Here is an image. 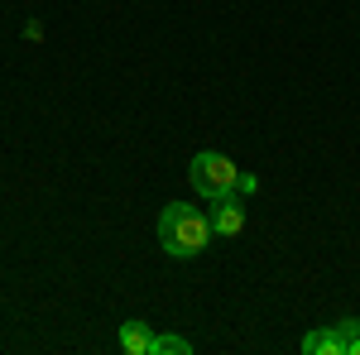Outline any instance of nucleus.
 <instances>
[{
    "instance_id": "1",
    "label": "nucleus",
    "mask_w": 360,
    "mask_h": 355,
    "mask_svg": "<svg viewBox=\"0 0 360 355\" xmlns=\"http://www.w3.org/2000/svg\"><path fill=\"white\" fill-rule=\"evenodd\" d=\"M212 235H217V231H212L207 212H197L188 202H168L164 212H159V245H164V254H173V259L202 254Z\"/></svg>"
},
{
    "instance_id": "2",
    "label": "nucleus",
    "mask_w": 360,
    "mask_h": 355,
    "mask_svg": "<svg viewBox=\"0 0 360 355\" xmlns=\"http://www.w3.org/2000/svg\"><path fill=\"white\" fill-rule=\"evenodd\" d=\"M188 178H193L197 197H207V202H226V197H240V168L231 164L226 154L217 149H202L188 168Z\"/></svg>"
},
{
    "instance_id": "3",
    "label": "nucleus",
    "mask_w": 360,
    "mask_h": 355,
    "mask_svg": "<svg viewBox=\"0 0 360 355\" xmlns=\"http://www.w3.org/2000/svg\"><path fill=\"white\" fill-rule=\"evenodd\" d=\"M212 231H217V235H240V231H245V207H240L236 197H226V202H217V217H212Z\"/></svg>"
},
{
    "instance_id": "4",
    "label": "nucleus",
    "mask_w": 360,
    "mask_h": 355,
    "mask_svg": "<svg viewBox=\"0 0 360 355\" xmlns=\"http://www.w3.org/2000/svg\"><path fill=\"white\" fill-rule=\"evenodd\" d=\"M149 346H154V336H149L144 322H125L120 327V351L125 355H149Z\"/></svg>"
},
{
    "instance_id": "5",
    "label": "nucleus",
    "mask_w": 360,
    "mask_h": 355,
    "mask_svg": "<svg viewBox=\"0 0 360 355\" xmlns=\"http://www.w3.org/2000/svg\"><path fill=\"white\" fill-rule=\"evenodd\" d=\"M303 351L307 355H341V336L336 331H312V336H303Z\"/></svg>"
},
{
    "instance_id": "6",
    "label": "nucleus",
    "mask_w": 360,
    "mask_h": 355,
    "mask_svg": "<svg viewBox=\"0 0 360 355\" xmlns=\"http://www.w3.org/2000/svg\"><path fill=\"white\" fill-rule=\"evenodd\" d=\"M193 351V341H183V336H154V346L149 355H188Z\"/></svg>"
},
{
    "instance_id": "7",
    "label": "nucleus",
    "mask_w": 360,
    "mask_h": 355,
    "mask_svg": "<svg viewBox=\"0 0 360 355\" xmlns=\"http://www.w3.org/2000/svg\"><path fill=\"white\" fill-rule=\"evenodd\" d=\"M336 336H341V355H346V351H351V341L360 336V322H356V317H341V322H336Z\"/></svg>"
},
{
    "instance_id": "8",
    "label": "nucleus",
    "mask_w": 360,
    "mask_h": 355,
    "mask_svg": "<svg viewBox=\"0 0 360 355\" xmlns=\"http://www.w3.org/2000/svg\"><path fill=\"white\" fill-rule=\"evenodd\" d=\"M346 355H360V336H356V341H351V351H346Z\"/></svg>"
}]
</instances>
